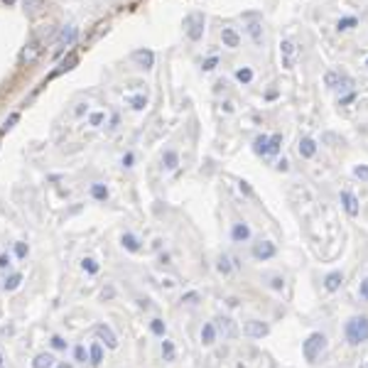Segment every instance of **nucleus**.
<instances>
[{"label":"nucleus","instance_id":"obj_1","mask_svg":"<svg viewBox=\"0 0 368 368\" xmlns=\"http://www.w3.org/2000/svg\"><path fill=\"white\" fill-rule=\"evenodd\" d=\"M344 334H346V341L351 346H361L368 341V317L366 314H358V317H351L344 326Z\"/></svg>","mask_w":368,"mask_h":368},{"label":"nucleus","instance_id":"obj_2","mask_svg":"<svg viewBox=\"0 0 368 368\" xmlns=\"http://www.w3.org/2000/svg\"><path fill=\"white\" fill-rule=\"evenodd\" d=\"M324 348H326V336H324L322 331H314V334H309L307 341L302 344V356H304L307 363H314Z\"/></svg>","mask_w":368,"mask_h":368},{"label":"nucleus","instance_id":"obj_3","mask_svg":"<svg viewBox=\"0 0 368 368\" xmlns=\"http://www.w3.org/2000/svg\"><path fill=\"white\" fill-rule=\"evenodd\" d=\"M42 40H37V37H32L25 47H23V52H20V57H18V64L20 67H32L40 57H42Z\"/></svg>","mask_w":368,"mask_h":368},{"label":"nucleus","instance_id":"obj_4","mask_svg":"<svg viewBox=\"0 0 368 368\" xmlns=\"http://www.w3.org/2000/svg\"><path fill=\"white\" fill-rule=\"evenodd\" d=\"M187 35L192 42H199L202 35H204V15L202 13H194L187 18Z\"/></svg>","mask_w":368,"mask_h":368},{"label":"nucleus","instance_id":"obj_5","mask_svg":"<svg viewBox=\"0 0 368 368\" xmlns=\"http://www.w3.org/2000/svg\"><path fill=\"white\" fill-rule=\"evenodd\" d=\"M253 258L255 260H260V263H265V260H270V258H275V253H277V248H275V243L273 241H258V243H253Z\"/></svg>","mask_w":368,"mask_h":368},{"label":"nucleus","instance_id":"obj_6","mask_svg":"<svg viewBox=\"0 0 368 368\" xmlns=\"http://www.w3.org/2000/svg\"><path fill=\"white\" fill-rule=\"evenodd\" d=\"M214 326H216V334H221L224 339H233L238 334V326H236V322L231 317H216Z\"/></svg>","mask_w":368,"mask_h":368},{"label":"nucleus","instance_id":"obj_7","mask_svg":"<svg viewBox=\"0 0 368 368\" xmlns=\"http://www.w3.org/2000/svg\"><path fill=\"white\" fill-rule=\"evenodd\" d=\"M76 40H79V30H76L74 25L62 27V32H59V49H57V54H62V49H64V47H71Z\"/></svg>","mask_w":368,"mask_h":368},{"label":"nucleus","instance_id":"obj_8","mask_svg":"<svg viewBox=\"0 0 368 368\" xmlns=\"http://www.w3.org/2000/svg\"><path fill=\"white\" fill-rule=\"evenodd\" d=\"M295 54H297L295 42L282 40V45H280V57H282V67H285V69H292V67H295Z\"/></svg>","mask_w":368,"mask_h":368},{"label":"nucleus","instance_id":"obj_9","mask_svg":"<svg viewBox=\"0 0 368 368\" xmlns=\"http://www.w3.org/2000/svg\"><path fill=\"white\" fill-rule=\"evenodd\" d=\"M251 339H263V336H268V331H270V326L265 324V322H260V319H251V322H246V329H243Z\"/></svg>","mask_w":368,"mask_h":368},{"label":"nucleus","instance_id":"obj_10","mask_svg":"<svg viewBox=\"0 0 368 368\" xmlns=\"http://www.w3.org/2000/svg\"><path fill=\"white\" fill-rule=\"evenodd\" d=\"M133 62L140 69H152L155 67V54L150 49H138V52H133Z\"/></svg>","mask_w":368,"mask_h":368},{"label":"nucleus","instance_id":"obj_11","mask_svg":"<svg viewBox=\"0 0 368 368\" xmlns=\"http://www.w3.org/2000/svg\"><path fill=\"white\" fill-rule=\"evenodd\" d=\"M231 238H233V243L248 241V238H251V226H248L246 221H236V224L231 226Z\"/></svg>","mask_w":368,"mask_h":368},{"label":"nucleus","instance_id":"obj_12","mask_svg":"<svg viewBox=\"0 0 368 368\" xmlns=\"http://www.w3.org/2000/svg\"><path fill=\"white\" fill-rule=\"evenodd\" d=\"M96 336H98L101 341H106L108 348H115V346H118V336L113 334V329H111L108 324H98V326H96Z\"/></svg>","mask_w":368,"mask_h":368},{"label":"nucleus","instance_id":"obj_13","mask_svg":"<svg viewBox=\"0 0 368 368\" xmlns=\"http://www.w3.org/2000/svg\"><path fill=\"white\" fill-rule=\"evenodd\" d=\"M297 152H299V157H304V160H312V157L317 155V142H314L312 138H299Z\"/></svg>","mask_w":368,"mask_h":368},{"label":"nucleus","instance_id":"obj_14","mask_svg":"<svg viewBox=\"0 0 368 368\" xmlns=\"http://www.w3.org/2000/svg\"><path fill=\"white\" fill-rule=\"evenodd\" d=\"M47 8V0H23V10L27 18H37Z\"/></svg>","mask_w":368,"mask_h":368},{"label":"nucleus","instance_id":"obj_15","mask_svg":"<svg viewBox=\"0 0 368 368\" xmlns=\"http://www.w3.org/2000/svg\"><path fill=\"white\" fill-rule=\"evenodd\" d=\"M341 204H344V211L353 219L358 216V199L351 194V192H341Z\"/></svg>","mask_w":368,"mask_h":368},{"label":"nucleus","instance_id":"obj_16","mask_svg":"<svg viewBox=\"0 0 368 368\" xmlns=\"http://www.w3.org/2000/svg\"><path fill=\"white\" fill-rule=\"evenodd\" d=\"M341 285H344V273H339V270H334L324 277V290L326 292H336Z\"/></svg>","mask_w":368,"mask_h":368},{"label":"nucleus","instance_id":"obj_17","mask_svg":"<svg viewBox=\"0 0 368 368\" xmlns=\"http://www.w3.org/2000/svg\"><path fill=\"white\" fill-rule=\"evenodd\" d=\"M221 42H224V47H229V49H236V47L241 45V37H238V32H236V30H231V27H224V30H221Z\"/></svg>","mask_w":368,"mask_h":368},{"label":"nucleus","instance_id":"obj_18","mask_svg":"<svg viewBox=\"0 0 368 368\" xmlns=\"http://www.w3.org/2000/svg\"><path fill=\"white\" fill-rule=\"evenodd\" d=\"M177 164H179V155L174 150H164L162 152V169L172 172V169H177Z\"/></svg>","mask_w":368,"mask_h":368},{"label":"nucleus","instance_id":"obj_19","mask_svg":"<svg viewBox=\"0 0 368 368\" xmlns=\"http://www.w3.org/2000/svg\"><path fill=\"white\" fill-rule=\"evenodd\" d=\"M54 366H57V358L52 353H37L32 361V368H54Z\"/></svg>","mask_w":368,"mask_h":368},{"label":"nucleus","instance_id":"obj_20","mask_svg":"<svg viewBox=\"0 0 368 368\" xmlns=\"http://www.w3.org/2000/svg\"><path fill=\"white\" fill-rule=\"evenodd\" d=\"M101 361H103V346L98 341H93L89 346V363L91 366H101Z\"/></svg>","mask_w":368,"mask_h":368},{"label":"nucleus","instance_id":"obj_21","mask_svg":"<svg viewBox=\"0 0 368 368\" xmlns=\"http://www.w3.org/2000/svg\"><path fill=\"white\" fill-rule=\"evenodd\" d=\"M120 246H123L128 253H138V251H140V241H138L133 233H123V236H120Z\"/></svg>","mask_w":368,"mask_h":368},{"label":"nucleus","instance_id":"obj_22","mask_svg":"<svg viewBox=\"0 0 368 368\" xmlns=\"http://www.w3.org/2000/svg\"><path fill=\"white\" fill-rule=\"evenodd\" d=\"M214 341H216V326L209 322V324L202 326V344H204V346H211Z\"/></svg>","mask_w":368,"mask_h":368},{"label":"nucleus","instance_id":"obj_23","mask_svg":"<svg viewBox=\"0 0 368 368\" xmlns=\"http://www.w3.org/2000/svg\"><path fill=\"white\" fill-rule=\"evenodd\" d=\"M91 197L96 202H106L108 199V187H106V184H101V182H93L91 184Z\"/></svg>","mask_w":368,"mask_h":368},{"label":"nucleus","instance_id":"obj_24","mask_svg":"<svg viewBox=\"0 0 368 368\" xmlns=\"http://www.w3.org/2000/svg\"><path fill=\"white\" fill-rule=\"evenodd\" d=\"M76 62H79V57H76L74 52H69V57H67V59L62 62V67L54 71V76H57V74H64V71H71V69L76 67Z\"/></svg>","mask_w":368,"mask_h":368},{"label":"nucleus","instance_id":"obj_25","mask_svg":"<svg viewBox=\"0 0 368 368\" xmlns=\"http://www.w3.org/2000/svg\"><path fill=\"white\" fill-rule=\"evenodd\" d=\"M268 135H258L255 140H253V152L255 155H268Z\"/></svg>","mask_w":368,"mask_h":368},{"label":"nucleus","instance_id":"obj_26","mask_svg":"<svg viewBox=\"0 0 368 368\" xmlns=\"http://www.w3.org/2000/svg\"><path fill=\"white\" fill-rule=\"evenodd\" d=\"M20 285H23V275H20V273H13V275L3 282V290H5V292H13V290H18Z\"/></svg>","mask_w":368,"mask_h":368},{"label":"nucleus","instance_id":"obj_27","mask_svg":"<svg viewBox=\"0 0 368 368\" xmlns=\"http://www.w3.org/2000/svg\"><path fill=\"white\" fill-rule=\"evenodd\" d=\"M280 147H282V135L280 133L270 135V140H268V155H277Z\"/></svg>","mask_w":368,"mask_h":368},{"label":"nucleus","instance_id":"obj_28","mask_svg":"<svg viewBox=\"0 0 368 368\" xmlns=\"http://www.w3.org/2000/svg\"><path fill=\"white\" fill-rule=\"evenodd\" d=\"M341 76H344V74H339V71H326V74H324V84H326L329 89H339Z\"/></svg>","mask_w":368,"mask_h":368},{"label":"nucleus","instance_id":"obj_29","mask_svg":"<svg viewBox=\"0 0 368 368\" xmlns=\"http://www.w3.org/2000/svg\"><path fill=\"white\" fill-rule=\"evenodd\" d=\"M356 25H358L356 18H341V20L336 23V30H339V32H346V30H353Z\"/></svg>","mask_w":368,"mask_h":368},{"label":"nucleus","instance_id":"obj_30","mask_svg":"<svg viewBox=\"0 0 368 368\" xmlns=\"http://www.w3.org/2000/svg\"><path fill=\"white\" fill-rule=\"evenodd\" d=\"M236 79H238L241 84H251V81H253V69H251V67H241V69L236 71Z\"/></svg>","mask_w":368,"mask_h":368},{"label":"nucleus","instance_id":"obj_31","mask_svg":"<svg viewBox=\"0 0 368 368\" xmlns=\"http://www.w3.org/2000/svg\"><path fill=\"white\" fill-rule=\"evenodd\" d=\"M150 331H152L155 336H164V334H167V324H164L162 319H152V322H150Z\"/></svg>","mask_w":368,"mask_h":368},{"label":"nucleus","instance_id":"obj_32","mask_svg":"<svg viewBox=\"0 0 368 368\" xmlns=\"http://www.w3.org/2000/svg\"><path fill=\"white\" fill-rule=\"evenodd\" d=\"M248 32H251V37H253L255 45H263V30H260L258 23H251V25H248Z\"/></svg>","mask_w":368,"mask_h":368},{"label":"nucleus","instance_id":"obj_33","mask_svg":"<svg viewBox=\"0 0 368 368\" xmlns=\"http://www.w3.org/2000/svg\"><path fill=\"white\" fill-rule=\"evenodd\" d=\"M103 120H106V113H103V111H93V113L89 115V125H91V128H101Z\"/></svg>","mask_w":368,"mask_h":368},{"label":"nucleus","instance_id":"obj_34","mask_svg":"<svg viewBox=\"0 0 368 368\" xmlns=\"http://www.w3.org/2000/svg\"><path fill=\"white\" fill-rule=\"evenodd\" d=\"M216 268H219V273H221V275H229V273L233 270V265H231V258H229V255H221Z\"/></svg>","mask_w":368,"mask_h":368},{"label":"nucleus","instance_id":"obj_35","mask_svg":"<svg viewBox=\"0 0 368 368\" xmlns=\"http://www.w3.org/2000/svg\"><path fill=\"white\" fill-rule=\"evenodd\" d=\"M162 358L164 361H174V344L172 341H162Z\"/></svg>","mask_w":368,"mask_h":368},{"label":"nucleus","instance_id":"obj_36","mask_svg":"<svg viewBox=\"0 0 368 368\" xmlns=\"http://www.w3.org/2000/svg\"><path fill=\"white\" fill-rule=\"evenodd\" d=\"M128 103H130L135 111H142V108L147 106V96H130V98H128Z\"/></svg>","mask_w":368,"mask_h":368},{"label":"nucleus","instance_id":"obj_37","mask_svg":"<svg viewBox=\"0 0 368 368\" xmlns=\"http://www.w3.org/2000/svg\"><path fill=\"white\" fill-rule=\"evenodd\" d=\"M74 361H76V363H86V361H89L86 346H74Z\"/></svg>","mask_w":368,"mask_h":368},{"label":"nucleus","instance_id":"obj_38","mask_svg":"<svg viewBox=\"0 0 368 368\" xmlns=\"http://www.w3.org/2000/svg\"><path fill=\"white\" fill-rule=\"evenodd\" d=\"M18 120H20V113H18V111H15V113H10V115H8V120L3 123V130H0V133H8V130H13Z\"/></svg>","mask_w":368,"mask_h":368},{"label":"nucleus","instance_id":"obj_39","mask_svg":"<svg viewBox=\"0 0 368 368\" xmlns=\"http://www.w3.org/2000/svg\"><path fill=\"white\" fill-rule=\"evenodd\" d=\"M81 268H84L89 275H96V273H98V265H96L93 258H84V260H81Z\"/></svg>","mask_w":368,"mask_h":368},{"label":"nucleus","instance_id":"obj_40","mask_svg":"<svg viewBox=\"0 0 368 368\" xmlns=\"http://www.w3.org/2000/svg\"><path fill=\"white\" fill-rule=\"evenodd\" d=\"M108 27H111V25H108V20H101V23L96 25V30H93V35H91V40H98V37H101L103 32H108Z\"/></svg>","mask_w":368,"mask_h":368},{"label":"nucleus","instance_id":"obj_41","mask_svg":"<svg viewBox=\"0 0 368 368\" xmlns=\"http://www.w3.org/2000/svg\"><path fill=\"white\" fill-rule=\"evenodd\" d=\"M268 280H270V287H273V290H277V292L285 287V277H282V275H270Z\"/></svg>","mask_w":368,"mask_h":368},{"label":"nucleus","instance_id":"obj_42","mask_svg":"<svg viewBox=\"0 0 368 368\" xmlns=\"http://www.w3.org/2000/svg\"><path fill=\"white\" fill-rule=\"evenodd\" d=\"M49 344H52V348H57V351H67V341H64V339H62L59 334H54Z\"/></svg>","mask_w":368,"mask_h":368},{"label":"nucleus","instance_id":"obj_43","mask_svg":"<svg viewBox=\"0 0 368 368\" xmlns=\"http://www.w3.org/2000/svg\"><path fill=\"white\" fill-rule=\"evenodd\" d=\"M353 174H356L358 179L368 182V164H356V167H353Z\"/></svg>","mask_w":368,"mask_h":368},{"label":"nucleus","instance_id":"obj_44","mask_svg":"<svg viewBox=\"0 0 368 368\" xmlns=\"http://www.w3.org/2000/svg\"><path fill=\"white\" fill-rule=\"evenodd\" d=\"M27 253H30V248H27V243H23V241H18V243H15V255H18V258H27Z\"/></svg>","mask_w":368,"mask_h":368},{"label":"nucleus","instance_id":"obj_45","mask_svg":"<svg viewBox=\"0 0 368 368\" xmlns=\"http://www.w3.org/2000/svg\"><path fill=\"white\" fill-rule=\"evenodd\" d=\"M358 295H361V299H366V302H368V277L361 282V287H358Z\"/></svg>","mask_w":368,"mask_h":368},{"label":"nucleus","instance_id":"obj_46","mask_svg":"<svg viewBox=\"0 0 368 368\" xmlns=\"http://www.w3.org/2000/svg\"><path fill=\"white\" fill-rule=\"evenodd\" d=\"M10 263H13V258H10L8 253H3V255H0V270H5V268H10Z\"/></svg>","mask_w":368,"mask_h":368},{"label":"nucleus","instance_id":"obj_47","mask_svg":"<svg viewBox=\"0 0 368 368\" xmlns=\"http://www.w3.org/2000/svg\"><path fill=\"white\" fill-rule=\"evenodd\" d=\"M216 64H219V59H216V57H209V59L204 62V71H211V69H216Z\"/></svg>","mask_w":368,"mask_h":368},{"label":"nucleus","instance_id":"obj_48","mask_svg":"<svg viewBox=\"0 0 368 368\" xmlns=\"http://www.w3.org/2000/svg\"><path fill=\"white\" fill-rule=\"evenodd\" d=\"M86 108H89V103H79V106L74 108V115H84V113H86Z\"/></svg>","mask_w":368,"mask_h":368},{"label":"nucleus","instance_id":"obj_49","mask_svg":"<svg viewBox=\"0 0 368 368\" xmlns=\"http://www.w3.org/2000/svg\"><path fill=\"white\" fill-rule=\"evenodd\" d=\"M133 152H128V155H123V167H133Z\"/></svg>","mask_w":368,"mask_h":368},{"label":"nucleus","instance_id":"obj_50","mask_svg":"<svg viewBox=\"0 0 368 368\" xmlns=\"http://www.w3.org/2000/svg\"><path fill=\"white\" fill-rule=\"evenodd\" d=\"M194 299H199V295H197V292H189L187 297H182V302H194Z\"/></svg>","mask_w":368,"mask_h":368},{"label":"nucleus","instance_id":"obj_51","mask_svg":"<svg viewBox=\"0 0 368 368\" xmlns=\"http://www.w3.org/2000/svg\"><path fill=\"white\" fill-rule=\"evenodd\" d=\"M277 169H280V172H287V160H280V162H277Z\"/></svg>","mask_w":368,"mask_h":368},{"label":"nucleus","instance_id":"obj_52","mask_svg":"<svg viewBox=\"0 0 368 368\" xmlns=\"http://www.w3.org/2000/svg\"><path fill=\"white\" fill-rule=\"evenodd\" d=\"M108 128H111V130H115V128H118V115H113V118H111V125H108Z\"/></svg>","mask_w":368,"mask_h":368},{"label":"nucleus","instance_id":"obj_53","mask_svg":"<svg viewBox=\"0 0 368 368\" xmlns=\"http://www.w3.org/2000/svg\"><path fill=\"white\" fill-rule=\"evenodd\" d=\"M241 192H246V194H251V187H248V182H241Z\"/></svg>","mask_w":368,"mask_h":368},{"label":"nucleus","instance_id":"obj_54","mask_svg":"<svg viewBox=\"0 0 368 368\" xmlns=\"http://www.w3.org/2000/svg\"><path fill=\"white\" fill-rule=\"evenodd\" d=\"M0 3H3V5H13V3H15V0H0Z\"/></svg>","mask_w":368,"mask_h":368},{"label":"nucleus","instance_id":"obj_55","mask_svg":"<svg viewBox=\"0 0 368 368\" xmlns=\"http://www.w3.org/2000/svg\"><path fill=\"white\" fill-rule=\"evenodd\" d=\"M54 368H71V366H67V363H62V366H54Z\"/></svg>","mask_w":368,"mask_h":368},{"label":"nucleus","instance_id":"obj_56","mask_svg":"<svg viewBox=\"0 0 368 368\" xmlns=\"http://www.w3.org/2000/svg\"><path fill=\"white\" fill-rule=\"evenodd\" d=\"M0 368H5V363H3V356H0Z\"/></svg>","mask_w":368,"mask_h":368},{"label":"nucleus","instance_id":"obj_57","mask_svg":"<svg viewBox=\"0 0 368 368\" xmlns=\"http://www.w3.org/2000/svg\"><path fill=\"white\" fill-rule=\"evenodd\" d=\"M366 67H368V59H366Z\"/></svg>","mask_w":368,"mask_h":368}]
</instances>
